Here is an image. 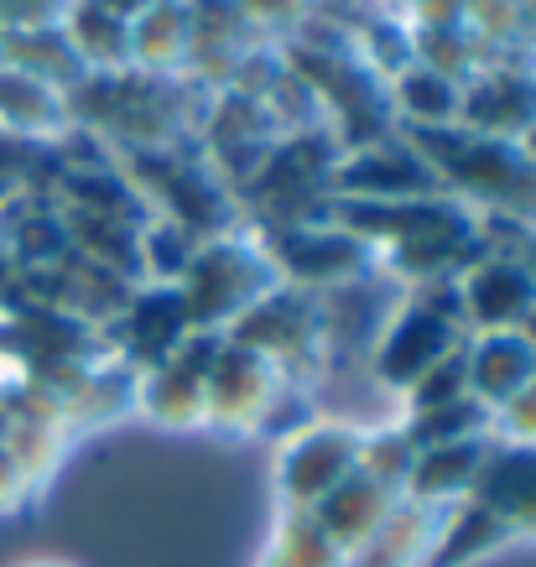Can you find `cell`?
<instances>
[{"mask_svg":"<svg viewBox=\"0 0 536 567\" xmlns=\"http://www.w3.org/2000/svg\"><path fill=\"white\" fill-rule=\"evenodd\" d=\"M333 224H344L349 235H360L375 250L381 266L396 287H422V281H458L474 260L495 250L485 219L468 204L433 193V198H401V204H354L333 198Z\"/></svg>","mask_w":536,"mask_h":567,"instance_id":"obj_1","label":"cell"},{"mask_svg":"<svg viewBox=\"0 0 536 567\" xmlns=\"http://www.w3.org/2000/svg\"><path fill=\"white\" fill-rule=\"evenodd\" d=\"M188 73H89L69 94L73 125L100 141H115L121 152H162V146H188L198 136L204 104Z\"/></svg>","mask_w":536,"mask_h":567,"instance_id":"obj_2","label":"cell"},{"mask_svg":"<svg viewBox=\"0 0 536 567\" xmlns=\"http://www.w3.org/2000/svg\"><path fill=\"white\" fill-rule=\"evenodd\" d=\"M416 146L443 183L449 198L468 204L480 219L495 229H536V162L520 152L516 141L501 136H474L464 125H443V131H401Z\"/></svg>","mask_w":536,"mask_h":567,"instance_id":"obj_3","label":"cell"},{"mask_svg":"<svg viewBox=\"0 0 536 567\" xmlns=\"http://www.w3.org/2000/svg\"><path fill=\"white\" fill-rule=\"evenodd\" d=\"M271 287H281V276L260 235L245 224L229 235L198 240L188 271L177 276V297H183L193 333H229Z\"/></svg>","mask_w":536,"mask_h":567,"instance_id":"obj_4","label":"cell"},{"mask_svg":"<svg viewBox=\"0 0 536 567\" xmlns=\"http://www.w3.org/2000/svg\"><path fill=\"white\" fill-rule=\"evenodd\" d=\"M468 344L464 312H458V287L453 281H422L406 287L391 312V323L381 328V339L370 349V380L381 391L401 395L406 385L427 375L437 360H449L453 349Z\"/></svg>","mask_w":536,"mask_h":567,"instance_id":"obj_5","label":"cell"},{"mask_svg":"<svg viewBox=\"0 0 536 567\" xmlns=\"http://www.w3.org/2000/svg\"><path fill=\"white\" fill-rule=\"evenodd\" d=\"M131 188L146 198L156 219L183 224L193 240H214L240 229V204L229 183L193 146H162V152H121Z\"/></svg>","mask_w":536,"mask_h":567,"instance_id":"obj_6","label":"cell"},{"mask_svg":"<svg viewBox=\"0 0 536 567\" xmlns=\"http://www.w3.org/2000/svg\"><path fill=\"white\" fill-rule=\"evenodd\" d=\"M225 339L256 349L277 364L287 380H318L323 375V318H318V297L302 292V287H271L256 308L245 312L240 323L229 328Z\"/></svg>","mask_w":536,"mask_h":567,"instance_id":"obj_7","label":"cell"},{"mask_svg":"<svg viewBox=\"0 0 536 567\" xmlns=\"http://www.w3.org/2000/svg\"><path fill=\"white\" fill-rule=\"evenodd\" d=\"M256 235L281 281L302 287V292H329V287H344V281H360V276L381 271L375 250L333 219L292 224V229H256Z\"/></svg>","mask_w":536,"mask_h":567,"instance_id":"obj_8","label":"cell"},{"mask_svg":"<svg viewBox=\"0 0 536 567\" xmlns=\"http://www.w3.org/2000/svg\"><path fill=\"white\" fill-rule=\"evenodd\" d=\"M364 427L339 416H312L277 447V499L281 511H312L333 484H344L360 468Z\"/></svg>","mask_w":536,"mask_h":567,"instance_id":"obj_9","label":"cell"},{"mask_svg":"<svg viewBox=\"0 0 536 567\" xmlns=\"http://www.w3.org/2000/svg\"><path fill=\"white\" fill-rule=\"evenodd\" d=\"M287 391V375L256 349L219 339L214 370H208V422L204 427L229 432V437H260L266 416Z\"/></svg>","mask_w":536,"mask_h":567,"instance_id":"obj_10","label":"cell"},{"mask_svg":"<svg viewBox=\"0 0 536 567\" xmlns=\"http://www.w3.org/2000/svg\"><path fill=\"white\" fill-rule=\"evenodd\" d=\"M225 333H188L183 344L167 354L162 364L136 375V412H146L156 427H204L208 422V370L219 354Z\"/></svg>","mask_w":536,"mask_h":567,"instance_id":"obj_11","label":"cell"},{"mask_svg":"<svg viewBox=\"0 0 536 567\" xmlns=\"http://www.w3.org/2000/svg\"><path fill=\"white\" fill-rule=\"evenodd\" d=\"M443 193L437 173L416 156L406 136H385L375 146H354L339 152L333 162V198H354V204H401V198H433Z\"/></svg>","mask_w":536,"mask_h":567,"instance_id":"obj_12","label":"cell"},{"mask_svg":"<svg viewBox=\"0 0 536 567\" xmlns=\"http://www.w3.org/2000/svg\"><path fill=\"white\" fill-rule=\"evenodd\" d=\"M458 312H464L468 333H505L520 328L536 308V276L520 260L516 245H495L474 260L458 281Z\"/></svg>","mask_w":536,"mask_h":567,"instance_id":"obj_13","label":"cell"},{"mask_svg":"<svg viewBox=\"0 0 536 567\" xmlns=\"http://www.w3.org/2000/svg\"><path fill=\"white\" fill-rule=\"evenodd\" d=\"M110 339H115V360L131 364V370H152L173 354L183 339H188V312H183V297L177 287H162V281H141L131 287L125 308L110 318Z\"/></svg>","mask_w":536,"mask_h":567,"instance_id":"obj_14","label":"cell"},{"mask_svg":"<svg viewBox=\"0 0 536 567\" xmlns=\"http://www.w3.org/2000/svg\"><path fill=\"white\" fill-rule=\"evenodd\" d=\"M536 121V79L520 63H489L464 84V110L458 125L474 136L516 141Z\"/></svg>","mask_w":536,"mask_h":567,"instance_id":"obj_15","label":"cell"},{"mask_svg":"<svg viewBox=\"0 0 536 567\" xmlns=\"http://www.w3.org/2000/svg\"><path fill=\"white\" fill-rule=\"evenodd\" d=\"M468 499L485 505L511 536H536V447L495 437Z\"/></svg>","mask_w":536,"mask_h":567,"instance_id":"obj_16","label":"cell"},{"mask_svg":"<svg viewBox=\"0 0 536 567\" xmlns=\"http://www.w3.org/2000/svg\"><path fill=\"white\" fill-rule=\"evenodd\" d=\"M73 131V110L63 89L0 63V136L21 146H58Z\"/></svg>","mask_w":536,"mask_h":567,"instance_id":"obj_17","label":"cell"},{"mask_svg":"<svg viewBox=\"0 0 536 567\" xmlns=\"http://www.w3.org/2000/svg\"><path fill=\"white\" fill-rule=\"evenodd\" d=\"M401 499H406V495H396L391 484L370 480L364 468H354V474H349L344 484H333L329 495L312 505L308 516L318 520V526H323V536H329L333 547H339V551L349 557V551H360L364 542H370V536L381 532L385 516L396 511Z\"/></svg>","mask_w":536,"mask_h":567,"instance_id":"obj_18","label":"cell"},{"mask_svg":"<svg viewBox=\"0 0 536 567\" xmlns=\"http://www.w3.org/2000/svg\"><path fill=\"white\" fill-rule=\"evenodd\" d=\"M464 360H468V395L485 401L489 412L505 406L511 395L526 391L536 380V344L520 333V328H505V333H468Z\"/></svg>","mask_w":536,"mask_h":567,"instance_id":"obj_19","label":"cell"},{"mask_svg":"<svg viewBox=\"0 0 536 567\" xmlns=\"http://www.w3.org/2000/svg\"><path fill=\"white\" fill-rule=\"evenodd\" d=\"M495 437H468V443H449V447H422L412 464V480H406V499L416 505H437L449 511L458 499L474 495V480L485 468V453Z\"/></svg>","mask_w":536,"mask_h":567,"instance_id":"obj_20","label":"cell"},{"mask_svg":"<svg viewBox=\"0 0 536 567\" xmlns=\"http://www.w3.org/2000/svg\"><path fill=\"white\" fill-rule=\"evenodd\" d=\"M193 48V11L188 0H152L131 21V69L141 73H188Z\"/></svg>","mask_w":536,"mask_h":567,"instance_id":"obj_21","label":"cell"},{"mask_svg":"<svg viewBox=\"0 0 536 567\" xmlns=\"http://www.w3.org/2000/svg\"><path fill=\"white\" fill-rule=\"evenodd\" d=\"M385 94H391L396 131H443V125H458V110H464V84H453L449 73L427 69V63L396 73Z\"/></svg>","mask_w":536,"mask_h":567,"instance_id":"obj_22","label":"cell"},{"mask_svg":"<svg viewBox=\"0 0 536 567\" xmlns=\"http://www.w3.org/2000/svg\"><path fill=\"white\" fill-rule=\"evenodd\" d=\"M437 526H443V511L437 505H416V499H401L396 511L385 516V526L360 551H349L344 567H422L427 547H433Z\"/></svg>","mask_w":536,"mask_h":567,"instance_id":"obj_23","label":"cell"},{"mask_svg":"<svg viewBox=\"0 0 536 567\" xmlns=\"http://www.w3.org/2000/svg\"><path fill=\"white\" fill-rule=\"evenodd\" d=\"M0 63L32 73V79L63 89V94H73V89L89 79L84 58L73 52V42H69L63 27H21V32H0Z\"/></svg>","mask_w":536,"mask_h":567,"instance_id":"obj_24","label":"cell"},{"mask_svg":"<svg viewBox=\"0 0 536 567\" xmlns=\"http://www.w3.org/2000/svg\"><path fill=\"white\" fill-rule=\"evenodd\" d=\"M505 542H516V536L505 532L485 505L458 499V505L443 511V526H437V536H433V547H427V557H422V567H468V563H480L485 551L505 547Z\"/></svg>","mask_w":536,"mask_h":567,"instance_id":"obj_25","label":"cell"},{"mask_svg":"<svg viewBox=\"0 0 536 567\" xmlns=\"http://www.w3.org/2000/svg\"><path fill=\"white\" fill-rule=\"evenodd\" d=\"M73 52L84 58L89 73H121L131 69V21H121L115 11H104L100 0H73L63 17Z\"/></svg>","mask_w":536,"mask_h":567,"instance_id":"obj_26","label":"cell"},{"mask_svg":"<svg viewBox=\"0 0 536 567\" xmlns=\"http://www.w3.org/2000/svg\"><path fill=\"white\" fill-rule=\"evenodd\" d=\"M344 563L349 557L323 536V526L308 511H281L277 532L260 551V567H344Z\"/></svg>","mask_w":536,"mask_h":567,"instance_id":"obj_27","label":"cell"},{"mask_svg":"<svg viewBox=\"0 0 536 567\" xmlns=\"http://www.w3.org/2000/svg\"><path fill=\"white\" fill-rule=\"evenodd\" d=\"M401 427L412 437V447H449V443H468V437H495V412H489L485 401H449V406H437V412H416V416H401Z\"/></svg>","mask_w":536,"mask_h":567,"instance_id":"obj_28","label":"cell"},{"mask_svg":"<svg viewBox=\"0 0 536 567\" xmlns=\"http://www.w3.org/2000/svg\"><path fill=\"white\" fill-rule=\"evenodd\" d=\"M193 250H198V240H193L183 224L173 219H146L141 224V281H162V287H177V276L188 271Z\"/></svg>","mask_w":536,"mask_h":567,"instance_id":"obj_29","label":"cell"},{"mask_svg":"<svg viewBox=\"0 0 536 567\" xmlns=\"http://www.w3.org/2000/svg\"><path fill=\"white\" fill-rule=\"evenodd\" d=\"M412 464H416V447L406 437L401 422H385V427H364V443H360V468L370 480L391 484L396 495H406V480H412Z\"/></svg>","mask_w":536,"mask_h":567,"instance_id":"obj_30","label":"cell"},{"mask_svg":"<svg viewBox=\"0 0 536 567\" xmlns=\"http://www.w3.org/2000/svg\"><path fill=\"white\" fill-rule=\"evenodd\" d=\"M468 395V360L464 349H453L449 360H437L427 375L401 391V416H416V412H437L449 401H464Z\"/></svg>","mask_w":536,"mask_h":567,"instance_id":"obj_31","label":"cell"},{"mask_svg":"<svg viewBox=\"0 0 536 567\" xmlns=\"http://www.w3.org/2000/svg\"><path fill=\"white\" fill-rule=\"evenodd\" d=\"M235 6H240L245 17L256 21L271 42H287L297 27H308V21L318 17V6H312V0H235Z\"/></svg>","mask_w":536,"mask_h":567,"instance_id":"obj_32","label":"cell"},{"mask_svg":"<svg viewBox=\"0 0 536 567\" xmlns=\"http://www.w3.org/2000/svg\"><path fill=\"white\" fill-rule=\"evenodd\" d=\"M495 437L501 443H526L536 447V380L526 391H516L505 406H495Z\"/></svg>","mask_w":536,"mask_h":567,"instance_id":"obj_33","label":"cell"},{"mask_svg":"<svg viewBox=\"0 0 536 567\" xmlns=\"http://www.w3.org/2000/svg\"><path fill=\"white\" fill-rule=\"evenodd\" d=\"M32 505V484L21 480V468L11 464V453L0 447V516H17Z\"/></svg>","mask_w":536,"mask_h":567,"instance_id":"obj_34","label":"cell"},{"mask_svg":"<svg viewBox=\"0 0 536 567\" xmlns=\"http://www.w3.org/2000/svg\"><path fill=\"white\" fill-rule=\"evenodd\" d=\"M17 297H21V266L6 256V245H0V312L17 308Z\"/></svg>","mask_w":536,"mask_h":567,"instance_id":"obj_35","label":"cell"},{"mask_svg":"<svg viewBox=\"0 0 536 567\" xmlns=\"http://www.w3.org/2000/svg\"><path fill=\"white\" fill-rule=\"evenodd\" d=\"M323 17H339V21H364L375 11V0H312Z\"/></svg>","mask_w":536,"mask_h":567,"instance_id":"obj_36","label":"cell"},{"mask_svg":"<svg viewBox=\"0 0 536 567\" xmlns=\"http://www.w3.org/2000/svg\"><path fill=\"white\" fill-rule=\"evenodd\" d=\"M422 6H427V0H375V11H381V17H396V21H412Z\"/></svg>","mask_w":536,"mask_h":567,"instance_id":"obj_37","label":"cell"},{"mask_svg":"<svg viewBox=\"0 0 536 567\" xmlns=\"http://www.w3.org/2000/svg\"><path fill=\"white\" fill-rule=\"evenodd\" d=\"M104 11H115V17L121 21H136L141 11H146V6H152V0H100Z\"/></svg>","mask_w":536,"mask_h":567,"instance_id":"obj_38","label":"cell"},{"mask_svg":"<svg viewBox=\"0 0 536 567\" xmlns=\"http://www.w3.org/2000/svg\"><path fill=\"white\" fill-rule=\"evenodd\" d=\"M520 260H526V266H532V276H536V229H526V235H520Z\"/></svg>","mask_w":536,"mask_h":567,"instance_id":"obj_39","label":"cell"},{"mask_svg":"<svg viewBox=\"0 0 536 567\" xmlns=\"http://www.w3.org/2000/svg\"><path fill=\"white\" fill-rule=\"evenodd\" d=\"M17 364H11V354H6V349H0V391H6V385H17Z\"/></svg>","mask_w":536,"mask_h":567,"instance_id":"obj_40","label":"cell"},{"mask_svg":"<svg viewBox=\"0 0 536 567\" xmlns=\"http://www.w3.org/2000/svg\"><path fill=\"white\" fill-rule=\"evenodd\" d=\"M516 146H520V152H526V156H532V162H536V121H532V125H526V131H520V136H516Z\"/></svg>","mask_w":536,"mask_h":567,"instance_id":"obj_41","label":"cell"},{"mask_svg":"<svg viewBox=\"0 0 536 567\" xmlns=\"http://www.w3.org/2000/svg\"><path fill=\"white\" fill-rule=\"evenodd\" d=\"M17 567H73V563H63V557H27V563H17Z\"/></svg>","mask_w":536,"mask_h":567,"instance_id":"obj_42","label":"cell"},{"mask_svg":"<svg viewBox=\"0 0 536 567\" xmlns=\"http://www.w3.org/2000/svg\"><path fill=\"white\" fill-rule=\"evenodd\" d=\"M6 422H11V406H6V391H0V437H6Z\"/></svg>","mask_w":536,"mask_h":567,"instance_id":"obj_43","label":"cell"},{"mask_svg":"<svg viewBox=\"0 0 536 567\" xmlns=\"http://www.w3.org/2000/svg\"><path fill=\"white\" fill-rule=\"evenodd\" d=\"M520 333H526V339H532V344H536V308H532V318L520 323Z\"/></svg>","mask_w":536,"mask_h":567,"instance_id":"obj_44","label":"cell"},{"mask_svg":"<svg viewBox=\"0 0 536 567\" xmlns=\"http://www.w3.org/2000/svg\"><path fill=\"white\" fill-rule=\"evenodd\" d=\"M532 79H536V69H532Z\"/></svg>","mask_w":536,"mask_h":567,"instance_id":"obj_45","label":"cell"}]
</instances>
